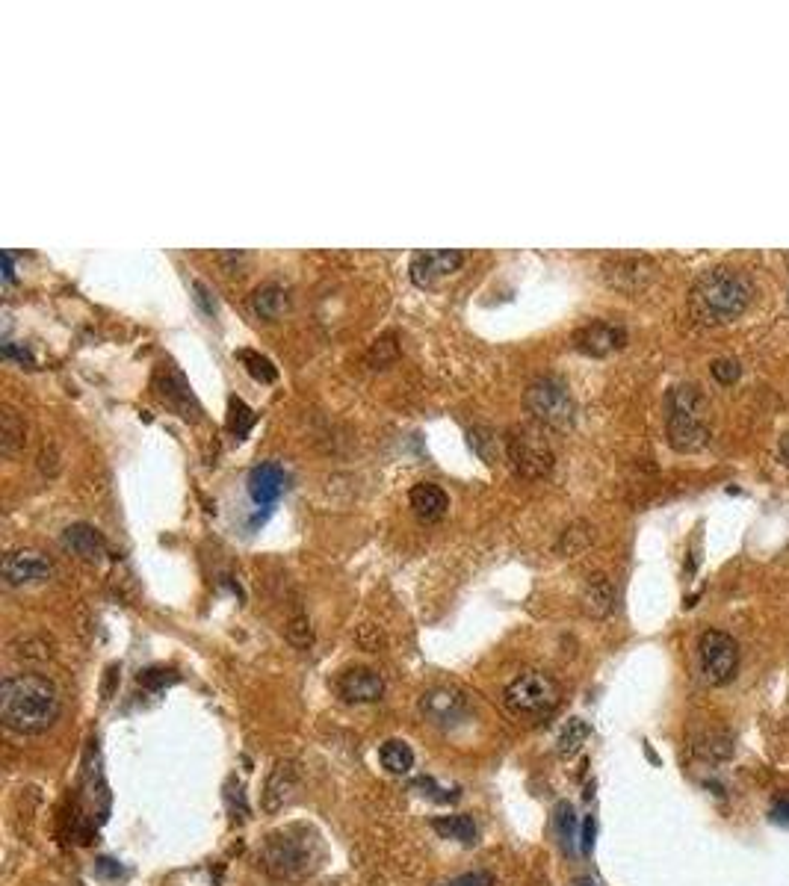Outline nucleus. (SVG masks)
Segmentation results:
<instances>
[{
	"label": "nucleus",
	"mask_w": 789,
	"mask_h": 886,
	"mask_svg": "<svg viewBox=\"0 0 789 886\" xmlns=\"http://www.w3.org/2000/svg\"><path fill=\"white\" fill-rule=\"evenodd\" d=\"M154 387L160 393V399L175 408L184 420H196L198 417V402L190 390V381L184 379L181 370H175V364H160L157 367V376H154Z\"/></svg>",
	"instance_id": "obj_15"
},
{
	"label": "nucleus",
	"mask_w": 789,
	"mask_h": 886,
	"mask_svg": "<svg viewBox=\"0 0 789 886\" xmlns=\"http://www.w3.org/2000/svg\"><path fill=\"white\" fill-rule=\"evenodd\" d=\"M464 263V254L456 249H432V252H417L408 263V275L417 287H435L441 278L459 272Z\"/></svg>",
	"instance_id": "obj_13"
},
{
	"label": "nucleus",
	"mask_w": 789,
	"mask_h": 886,
	"mask_svg": "<svg viewBox=\"0 0 789 886\" xmlns=\"http://www.w3.org/2000/svg\"><path fill=\"white\" fill-rule=\"evenodd\" d=\"M60 541H63V547H66L71 556H77L83 562H92V565L107 556V538L95 526H89V523H71V526H66Z\"/></svg>",
	"instance_id": "obj_17"
},
{
	"label": "nucleus",
	"mask_w": 789,
	"mask_h": 886,
	"mask_svg": "<svg viewBox=\"0 0 789 886\" xmlns=\"http://www.w3.org/2000/svg\"><path fill=\"white\" fill-rule=\"evenodd\" d=\"M781 458L789 464V435H784V441H781Z\"/></svg>",
	"instance_id": "obj_45"
},
{
	"label": "nucleus",
	"mask_w": 789,
	"mask_h": 886,
	"mask_svg": "<svg viewBox=\"0 0 789 886\" xmlns=\"http://www.w3.org/2000/svg\"><path fill=\"white\" fill-rule=\"evenodd\" d=\"M196 293H198V296H196L198 305H201V308H204L207 314H213V311H216V305L210 302V290H207V287H204L201 281H196Z\"/></svg>",
	"instance_id": "obj_42"
},
{
	"label": "nucleus",
	"mask_w": 789,
	"mask_h": 886,
	"mask_svg": "<svg viewBox=\"0 0 789 886\" xmlns=\"http://www.w3.org/2000/svg\"><path fill=\"white\" fill-rule=\"evenodd\" d=\"M396 340H399V337H396L394 331H388V334H382V337L370 346V352H367V364H370L373 370H388L396 358H399V343H396Z\"/></svg>",
	"instance_id": "obj_29"
},
{
	"label": "nucleus",
	"mask_w": 789,
	"mask_h": 886,
	"mask_svg": "<svg viewBox=\"0 0 789 886\" xmlns=\"http://www.w3.org/2000/svg\"><path fill=\"white\" fill-rule=\"evenodd\" d=\"M695 751L710 762L727 760V757L733 754V739H730L724 730H710V733H704V736L698 739Z\"/></svg>",
	"instance_id": "obj_28"
},
{
	"label": "nucleus",
	"mask_w": 789,
	"mask_h": 886,
	"mask_svg": "<svg viewBox=\"0 0 789 886\" xmlns=\"http://www.w3.org/2000/svg\"><path fill=\"white\" fill-rule=\"evenodd\" d=\"M323 860V845L308 827H284L269 833L263 842L261 866L275 881H302L317 872Z\"/></svg>",
	"instance_id": "obj_3"
},
{
	"label": "nucleus",
	"mask_w": 789,
	"mask_h": 886,
	"mask_svg": "<svg viewBox=\"0 0 789 886\" xmlns=\"http://www.w3.org/2000/svg\"><path fill=\"white\" fill-rule=\"evenodd\" d=\"M665 435L677 452H701L710 443L707 399L698 384H677L665 399Z\"/></svg>",
	"instance_id": "obj_4"
},
{
	"label": "nucleus",
	"mask_w": 789,
	"mask_h": 886,
	"mask_svg": "<svg viewBox=\"0 0 789 886\" xmlns=\"http://www.w3.org/2000/svg\"><path fill=\"white\" fill-rule=\"evenodd\" d=\"M592 544H594L592 526H589L586 520H574L571 526H565V532H562L556 550H559L562 556H580V553H586Z\"/></svg>",
	"instance_id": "obj_24"
},
{
	"label": "nucleus",
	"mask_w": 789,
	"mask_h": 886,
	"mask_svg": "<svg viewBox=\"0 0 789 886\" xmlns=\"http://www.w3.org/2000/svg\"><path fill=\"white\" fill-rule=\"evenodd\" d=\"M754 299V281L733 266L707 269L689 290L692 317L704 325H724L739 319Z\"/></svg>",
	"instance_id": "obj_2"
},
{
	"label": "nucleus",
	"mask_w": 789,
	"mask_h": 886,
	"mask_svg": "<svg viewBox=\"0 0 789 886\" xmlns=\"http://www.w3.org/2000/svg\"><path fill=\"white\" fill-rule=\"evenodd\" d=\"M249 308H252V314L258 319H278L290 308V296H287V290L281 284L266 281V284L252 290Z\"/></svg>",
	"instance_id": "obj_22"
},
{
	"label": "nucleus",
	"mask_w": 789,
	"mask_h": 886,
	"mask_svg": "<svg viewBox=\"0 0 789 886\" xmlns=\"http://www.w3.org/2000/svg\"><path fill=\"white\" fill-rule=\"evenodd\" d=\"M246 485H249V497H252V503L269 511V506H275L278 497L287 491V473H284L281 464H275V461H263V464H258V467L249 470Z\"/></svg>",
	"instance_id": "obj_16"
},
{
	"label": "nucleus",
	"mask_w": 789,
	"mask_h": 886,
	"mask_svg": "<svg viewBox=\"0 0 789 886\" xmlns=\"http://www.w3.org/2000/svg\"><path fill=\"white\" fill-rule=\"evenodd\" d=\"M787 263H789V257H787Z\"/></svg>",
	"instance_id": "obj_47"
},
{
	"label": "nucleus",
	"mask_w": 789,
	"mask_h": 886,
	"mask_svg": "<svg viewBox=\"0 0 789 886\" xmlns=\"http://www.w3.org/2000/svg\"><path fill=\"white\" fill-rule=\"evenodd\" d=\"M506 461L512 464L515 476L526 482H538L553 470V449L538 426H515L503 438Z\"/></svg>",
	"instance_id": "obj_7"
},
{
	"label": "nucleus",
	"mask_w": 789,
	"mask_h": 886,
	"mask_svg": "<svg viewBox=\"0 0 789 886\" xmlns=\"http://www.w3.org/2000/svg\"><path fill=\"white\" fill-rule=\"evenodd\" d=\"M54 638L45 633H21L9 641V656L18 662H48L54 659Z\"/></svg>",
	"instance_id": "obj_21"
},
{
	"label": "nucleus",
	"mask_w": 789,
	"mask_h": 886,
	"mask_svg": "<svg viewBox=\"0 0 789 886\" xmlns=\"http://www.w3.org/2000/svg\"><path fill=\"white\" fill-rule=\"evenodd\" d=\"M441 886H494V875L491 872H470V875H459Z\"/></svg>",
	"instance_id": "obj_38"
},
{
	"label": "nucleus",
	"mask_w": 789,
	"mask_h": 886,
	"mask_svg": "<svg viewBox=\"0 0 789 886\" xmlns=\"http://www.w3.org/2000/svg\"><path fill=\"white\" fill-rule=\"evenodd\" d=\"M710 373H713V379L719 381V384H733V381H739V376H742V364L733 361V358H719V361H713Z\"/></svg>",
	"instance_id": "obj_36"
},
{
	"label": "nucleus",
	"mask_w": 789,
	"mask_h": 886,
	"mask_svg": "<svg viewBox=\"0 0 789 886\" xmlns=\"http://www.w3.org/2000/svg\"><path fill=\"white\" fill-rule=\"evenodd\" d=\"M562 700L559 683L544 671H524L503 689V706L515 718H544Z\"/></svg>",
	"instance_id": "obj_6"
},
{
	"label": "nucleus",
	"mask_w": 789,
	"mask_h": 886,
	"mask_svg": "<svg viewBox=\"0 0 789 886\" xmlns=\"http://www.w3.org/2000/svg\"><path fill=\"white\" fill-rule=\"evenodd\" d=\"M15 281V254L3 252V284H12Z\"/></svg>",
	"instance_id": "obj_41"
},
{
	"label": "nucleus",
	"mask_w": 789,
	"mask_h": 886,
	"mask_svg": "<svg viewBox=\"0 0 789 886\" xmlns=\"http://www.w3.org/2000/svg\"><path fill=\"white\" fill-rule=\"evenodd\" d=\"M98 872H101V875H119L122 866H116V860H107V857H104V860H98Z\"/></svg>",
	"instance_id": "obj_44"
},
{
	"label": "nucleus",
	"mask_w": 789,
	"mask_h": 886,
	"mask_svg": "<svg viewBox=\"0 0 789 886\" xmlns=\"http://www.w3.org/2000/svg\"><path fill=\"white\" fill-rule=\"evenodd\" d=\"M237 358H240V364L246 367V373L252 376L255 381H263V384H269V381L278 379V370H275V364L261 355V352H252V349H240L237 352Z\"/></svg>",
	"instance_id": "obj_30"
},
{
	"label": "nucleus",
	"mask_w": 789,
	"mask_h": 886,
	"mask_svg": "<svg viewBox=\"0 0 789 886\" xmlns=\"http://www.w3.org/2000/svg\"><path fill=\"white\" fill-rule=\"evenodd\" d=\"M252 426H255V411H252L243 399L231 396V399H228V429H231L237 438H246V435L252 432Z\"/></svg>",
	"instance_id": "obj_31"
},
{
	"label": "nucleus",
	"mask_w": 789,
	"mask_h": 886,
	"mask_svg": "<svg viewBox=\"0 0 789 886\" xmlns=\"http://www.w3.org/2000/svg\"><path fill=\"white\" fill-rule=\"evenodd\" d=\"M3 579L6 585L12 588H21V585H39V582H48L51 573H54V565L48 556H42L39 550H12L3 556Z\"/></svg>",
	"instance_id": "obj_11"
},
{
	"label": "nucleus",
	"mask_w": 789,
	"mask_h": 886,
	"mask_svg": "<svg viewBox=\"0 0 789 886\" xmlns=\"http://www.w3.org/2000/svg\"><path fill=\"white\" fill-rule=\"evenodd\" d=\"M574 827H577V819H574L571 804H559V807H556V830H559V836H562L565 845L574 842Z\"/></svg>",
	"instance_id": "obj_37"
},
{
	"label": "nucleus",
	"mask_w": 789,
	"mask_h": 886,
	"mask_svg": "<svg viewBox=\"0 0 789 886\" xmlns=\"http://www.w3.org/2000/svg\"><path fill=\"white\" fill-rule=\"evenodd\" d=\"M603 278L612 290L639 293L657 278V263L642 254H618L603 263Z\"/></svg>",
	"instance_id": "obj_10"
},
{
	"label": "nucleus",
	"mask_w": 789,
	"mask_h": 886,
	"mask_svg": "<svg viewBox=\"0 0 789 886\" xmlns=\"http://www.w3.org/2000/svg\"><path fill=\"white\" fill-rule=\"evenodd\" d=\"M355 644H358L361 650L379 653V650L385 647V633H382L376 624H364V627H358V633H355Z\"/></svg>",
	"instance_id": "obj_35"
},
{
	"label": "nucleus",
	"mask_w": 789,
	"mask_h": 886,
	"mask_svg": "<svg viewBox=\"0 0 789 886\" xmlns=\"http://www.w3.org/2000/svg\"><path fill=\"white\" fill-rule=\"evenodd\" d=\"M772 822L789 824V801H781V804L772 807Z\"/></svg>",
	"instance_id": "obj_43"
},
{
	"label": "nucleus",
	"mask_w": 789,
	"mask_h": 886,
	"mask_svg": "<svg viewBox=\"0 0 789 886\" xmlns=\"http://www.w3.org/2000/svg\"><path fill=\"white\" fill-rule=\"evenodd\" d=\"M284 635H287V641H290L296 650H308V647L314 644V630H311V621H308L305 615L290 618L287 627H284Z\"/></svg>",
	"instance_id": "obj_32"
},
{
	"label": "nucleus",
	"mask_w": 789,
	"mask_h": 886,
	"mask_svg": "<svg viewBox=\"0 0 789 886\" xmlns=\"http://www.w3.org/2000/svg\"><path fill=\"white\" fill-rule=\"evenodd\" d=\"M583 609L589 618H609L615 609V585L606 573H592L583 585Z\"/></svg>",
	"instance_id": "obj_19"
},
{
	"label": "nucleus",
	"mask_w": 789,
	"mask_h": 886,
	"mask_svg": "<svg viewBox=\"0 0 789 886\" xmlns=\"http://www.w3.org/2000/svg\"><path fill=\"white\" fill-rule=\"evenodd\" d=\"M172 683H178V671H175V668H163V665H157V668H145V671H139V686H142V689H154V692H160V689H166V686H172Z\"/></svg>",
	"instance_id": "obj_33"
},
{
	"label": "nucleus",
	"mask_w": 789,
	"mask_h": 886,
	"mask_svg": "<svg viewBox=\"0 0 789 886\" xmlns=\"http://www.w3.org/2000/svg\"><path fill=\"white\" fill-rule=\"evenodd\" d=\"M574 346L583 352V355H592V358H606L618 349L627 346V328L618 325V322H606V319H594L589 325L577 328L574 331Z\"/></svg>",
	"instance_id": "obj_12"
},
{
	"label": "nucleus",
	"mask_w": 789,
	"mask_h": 886,
	"mask_svg": "<svg viewBox=\"0 0 789 886\" xmlns=\"http://www.w3.org/2000/svg\"><path fill=\"white\" fill-rule=\"evenodd\" d=\"M577 886H597V884H594V881H589V878H580V881H577Z\"/></svg>",
	"instance_id": "obj_46"
},
{
	"label": "nucleus",
	"mask_w": 789,
	"mask_h": 886,
	"mask_svg": "<svg viewBox=\"0 0 789 886\" xmlns=\"http://www.w3.org/2000/svg\"><path fill=\"white\" fill-rule=\"evenodd\" d=\"M524 405L532 414V420L547 429H571L574 414H577L571 387L559 376H538V379L529 381Z\"/></svg>",
	"instance_id": "obj_5"
},
{
	"label": "nucleus",
	"mask_w": 789,
	"mask_h": 886,
	"mask_svg": "<svg viewBox=\"0 0 789 886\" xmlns=\"http://www.w3.org/2000/svg\"><path fill=\"white\" fill-rule=\"evenodd\" d=\"M589 724L583 721V718H571L565 727H562V733H559V739H556V751H559V757H574L583 745H586V739H589Z\"/></svg>",
	"instance_id": "obj_27"
},
{
	"label": "nucleus",
	"mask_w": 789,
	"mask_h": 886,
	"mask_svg": "<svg viewBox=\"0 0 789 886\" xmlns=\"http://www.w3.org/2000/svg\"><path fill=\"white\" fill-rule=\"evenodd\" d=\"M299 783V771L293 760H278L272 765L269 777H266V792H263V807L269 813H275L278 807H284V801L290 798V792Z\"/></svg>",
	"instance_id": "obj_18"
},
{
	"label": "nucleus",
	"mask_w": 789,
	"mask_h": 886,
	"mask_svg": "<svg viewBox=\"0 0 789 886\" xmlns=\"http://www.w3.org/2000/svg\"><path fill=\"white\" fill-rule=\"evenodd\" d=\"M408 500H411L414 514H417L420 520H426V523L441 520V517L447 514V508H450V497H447L438 485H432V482H420V485H414Z\"/></svg>",
	"instance_id": "obj_20"
},
{
	"label": "nucleus",
	"mask_w": 789,
	"mask_h": 886,
	"mask_svg": "<svg viewBox=\"0 0 789 886\" xmlns=\"http://www.w3.org/2000/svg\"><path fill=\"white\" fill-rule=\"evenodd\" d=\"M698 665L701 677L710 686H727L739 671V647L722 630H707L698 638Z\"/></svg>",
	"instance_id": "obj_8"
},
{
	"label": "nucleus",
	"mask_w": 789,
	"mask_h": 886,
	"mask_svg": "<svg viewBox=\"0 0 789 886\" xmlns=\"http://www.w3.org/2000/svg\"><path fill=\"white\" fill-rule=\"evenodd\" d=\"M417 709L432 727L450 730L470 715V700L453 686H435V689L423 692V697L417 700Z\"/></svg>",
	"instance_id": "obj_9"
},
{
	"label": "nucleus",
	"mask_w": 789,
	"mask_h": 886,
	"mask_svg": "<svg viewBox=\"0 0 789 886\" xmlns=\"http://www.w3.org/2000/svg\"><path fill=\"white\" fill-rule=\"evenodd\" d=\"M60 692L42 674H9L0 683V718L12 733L39 736L60 718Z\"/></svg>",
	"instance_id": "obj_1"
},
{
	"label": "nucleus",
	"mask_w": 789,
	"mask_h": 886,
	"mask_svg": "<svg viewBox=\"0 0 789 886\" xmlns=\"http://www.w3.org/2000/svg\"><path fill=\"white\" fill-rule=\"evenodd\" d=\"M0 352H3V358H15V361H21V364H36V358L30 355V349H27V346H18L15 340H3Z\"/></svg>",
	"instance_id": "obj_39"
},
{
	"label": "nucleus",
	"mask_w": 789,
	"mask_h": 886,
	"mask_svg": "<svg viewBox=\"0 0 789 886\" xmlns=\"http://www.w3.org/2000/svg\"><path fill=\"white\" fill-rule=\"evenodd\" d=\"M334 689L346 703H376L385 697V677L376 668L355 665L337 674Z\"/></svg>",
	"instance_id": "obj_14"
},
{
	"label": "nucleus",
	"mask_w": 789,
	"mask_h": 886,
	"mask_svg": "<svg viewBox=\"0 0 789 886\" xmlns=\"http://www.w3.org/2000/svg\"><path fill=\"white\" fill-rule=\"evenodd\" d=\"M24 438H27L24 417L18 411H12V408H3V414H0V449L6 455H12V452H18L24 446Z\"/></svg>",
	"instance_id": "obj_25"
},
{
	"label": "nucleus",
	"mask_w": 789,
	"mask_h": 886,
	"mask_svg": "<svg viewBox=\"0 0 789 886\" xmlns=\"http://www.w3.org/2000/svg\"><path fill=\"white\" fill-rule=\"evenodd\" d=\"M592 845H594V819L589 816L586 822H583V836H580V851L583 854H592Z\"/></svg>",
	"instance_id": "obj_40"
},
{
	"label": "nucleus",
	"mask_w": 789,
	"mask_h": 886,
	"mask_svg": "<svg viewBox=\"0 0 789 886\" xmlns=\"http://www.w3.org/2000/svg\"><path fill=\"white\" fill-rule=\"evenodd\" d=\"M379 760L385 765V771H391V774H408L411 768H414V751H411V745L408 742H402V739H388L382 748H379Z\"/></svg>",
	"instance_id": "obj_26"
},
{
	"label": "nucleus",
	"mask_w": 789,
	"mask_h": 886,
	"mask_svg": "<svg viewBox=\"0 0 789 886\" xmlns=\"http://www.w3.org/2000/svg\"><path fill=\"white\" fill-rule=\"evenodd\" d=\"M411 789L420 792V795H429V798L438 801V804H453V801L459 798V789H441L432 777H417V780L411 783Z\"/></svg>",
	"instance_id": "obj_34"
},
{
	"label": "nucleus",
	"mask_w": 789,
	"mask_h": 886,
	"mask_svg": "<svg viewBox=\"0 0 789 886\" xmlns=\"http://www.w3.org/2000/svg\"><path fill=\"white\" fill-rule=\"evenodd\" d=\"M432 830L441 833L444 839H456L461 845H476V822L464 813H456V816H438L432 819Z\"/></svg>",
	"instance_id": "obj_23"
}]
</instances>
